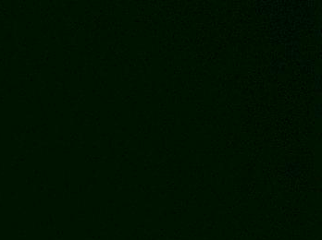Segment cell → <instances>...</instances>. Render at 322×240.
<instances>
[{
  "mask_svg": "<svg viewBox=\"0 0 322 240\" xmlns=\"http://www.w3.org/2000/svg\"><path fill=\"white\" fill-rule=\"evenodd\" d=\"M284 56L290 60H300L301 59V44L297 39L286 44L284 48Z\"/></svg>",
  "mask_w": 322,
  "mask_h": 240,
  "instance_id": "6da1fadb",
  "label": "cell"
},
{
  "mask_svg": "<svg viewBox=\"0 0 322 240\" xmlns=\"http://www.w3.org/2000/svg\"><path fill=\"white\" fill-rule=\"evenodd\" d=\"M287 70V62L284 59H274L270 63V73L273 76L281 77L285 75Z\"/></svg>",
  "mask_w": 322,
  "mask_h": 240,
  "instance_id": "7a4b0ae2",
  "label": "cell"
},
{
  "mask_svg": "<svg viewBox=\"0 0 322 240\" xmlns=\"http://www.w3.org/2000/svg\"><path fill=\"white\" fill-rule=\"evenodd\" d=\"M319 67H318L316 61L313 59L305 58V59H300L299 60V69L305 75L314 74V72Z\"/></svg>",
  "mask_w": 322,
  "mask_h": 240,
  "instance_id": "3957f363",
  "label": "cell"
},
{
  "mask_svg": "<svg viewBox=\"0 0 322 240\" xmlns=\"http://www.w3.org/2000/svg\"><path fill=\"white\" fill-rule=\"evenodd\" d=\"M301 165L296 162H287L284 165V173L286 177L290 179H294L300 176L301 174Z\"/></svg>",
  "mask_w": 322,
  "mask_h": 240,
  "instance_id": "277c9868",
  "label": "cell"
},
{
  "mask_svg": "<svg viewBox=\"0 0 322 240\" xmlns=\"http://www.w3.org/2000/svg\"><path fill=\"white\" fill-rule=\"evenodd\" d=\"M314 78H313V89L317 95L322 96V73L320 71V68H318L314 72Z\"/></svg>",
  "mask_w": 322,
  "mask_h": 240,
  "instance_id": "5b68a950",
  "label": "cell"
},
{
  "mask_svg": "<svg viewBox=\"0 0 322 240\" xmlns=\"http://www.w3.org/2000/svg\"><path fill=\"white\" fill-rule=\"evenodd\" d=\"M313 115L315 120L318 121L322 120V105L320 101H317L313 105Z\"/></svg>",
  "mask_w": 322,
  "mask_h": 240,
  "instance_id": "8992f818",
  "label": "cell"
},
{
  "mask_svg": "<svg viewBox=\"0 0 322 240\" xmlns=\"http://www.w3.org/2000/svg\"><path fill=\"white\" fill-rule=\"evenodd\" d=\"M313 36L317 43H320L322 40V28L320 27L315 28V30L313 31Z\"/></svg>",
  "mask_w": 322,
  "mask_h": 240,
  "instance_id": "52a82bcc",
  "label": "cell"
}]
</instances>
